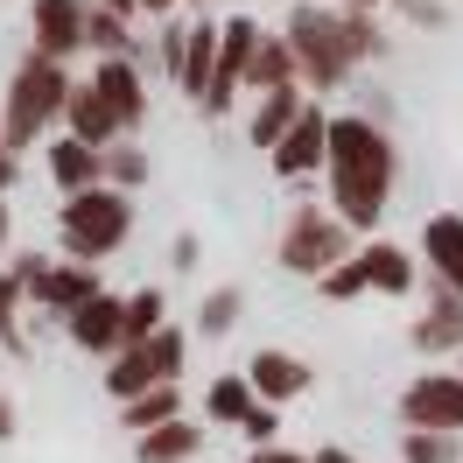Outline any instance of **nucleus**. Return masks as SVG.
Segmentation results:
<instances>
[{
  "instance_id": "e433bc0d",
  "label": "nucleus",
  "mask_w": 463,
  "mask_h": 463,
  "mask_svg": "<svg viewBox=\"0 0 463 463\" xmlns=\"http://www.w3.org/2000/svg\"><path fill=\"white\" fill-rule=\"evenodd\" d=\"M358 113L373 119V127H393V99H386V91H365V99H358Z\"/></svg>"
},
{
  "instance_id": "6e6552de",
  "label": "nucleus",
  "mask_w": 463,
  "mask_h": 463,
  "mask_svg": "<svg viewBox=\"0 0 463 463\" xmlns=\"http://www.w3.org/2000/svg\"><path fill=\"white\" fill-rule=\"evenodd\" d=\"M401 429L463 435V373H414L401 386Z\"/></svg>"
},
{
  "instance_id": "2eb2a0df",
  "label": "nucleus",
  "mask_w": 463,
  "mask_h": 463,
  "mask_svg": "<svg viewBox=\"0 0 463 463\" xmlns=\"http://www.w3.org/2000/svg\"><path fill=\"white\" fill-rule=\"evenodd\" d=\"M91 295H106V274L99 267H78V260H50V274H43V288L29 295V309H43V317L71 323L78 309H85Z\"/></svg>"
},
{
  "instance_id": "423d86ee",
  "label": "nucleus",
  "mask_w": 463,
  "mask_h": 463,
  "mask_svg": "<svg viewBox=\"0 0 463 463\" xmlns=\"http://www.w3.org/2000/svg\"><path fill=\"white\" fill-rule=\"evenodd\" d=\"M183 365H190V330H155L147 345H127L119 358H106V393H113V407L141 401V393H155V386H183Z\"/></svg>"
},
{
  "instance_id": "c03bdc74",
  "label": "nucleus",
  "mask_w": 463,
  "mask_h": 463,
  "mask_svg": "<svg viewBox=\"0 0 463 463\" xmlns=\"http://www.w3.org/2000/svg\"><path fill=\"white\" fill-rule=\"evenodd\" d=\"M14 429H22V414H14V401L0 393V442H14Z\"/></svg>"
},
{
  "instance_id": "72a5a7b5",
  "label": "nucleus",
  "mask_w": 463,
  "mask_h": 463,
  "mask_svg": "<svg viewBox=\"0 0 463 463\" xmlns=\"http://www.w3.org/2000/svg\"><path fill=\"white\" fill-rule=\"evenodd\" d=\"M401 22H414V29H442L449 22V0H386Z\"/></svg>"
},
{
  "instance_id": "393cba45",
  "label": "nucleus",
  "mask_w": 463,
  "mask_h": 463,
  "mask_svg": "<svg viewBox=\"0 0 463 463\" xmlns=\"http://www.w3.org/2000/svg\"><path fill=\"white\" fill-rule=\"evenodd\" d=\"M288 85H302V78H295L288 35H260V57H253V78H246V91H253V99H267V91H288Z\"/></svg>"
},
{
  "instance_id": "1a4fd4ad",
  "label": "nucleus",
  "mask_w": 463,
  "mask_h": 463,
  "mask_svg": "<svg viewBox=\"0 0 463 463\" xmlns=\"http://www.w3.org/2000/svg\"><path fill=\"white\" fill-rule=\"evenodd\" d=\"M91 0H29V50L50 63H71L85 50Z\"/></svg>"
},
{
  "instance_id": "aec40b11",
  "label": "nucleus",
  "mask_w": 463,
  "mask_h": 463,
  "mask_svg": "<svg viewBox=\"0 0 463 463\" xmlns=\"http://www.w3.org/2000/svg\"><path fill=\"white\" fill-rule=\"evenodd\" d=\"M302 113H309V91H302V85L267 91V99H253V113H246V141L274 155V147H281V141L295 134V119H302Z\"/></svg>"
},
{
  "instance_id": "f8f14e48",
  "label": "nucleus",
  "mask_w": 463,
  "mask_h": 463,
  "mask_svg": "<svg viewBox=\"0 0 463 463\" xmlns=\"http://www.w3.org/2000/svg\"><path fill=\"white\" fill-rule=\"evenodd\" d=\"M274 175L281 183H309V175H323V162H330V113H323V99H309V113L295 119V134L274 155Z\"/></svg>"
},
{
  "instance_id": "79ce46f5",
  "label": "nucleus",
  "mask_w": 463,
  "mask_h": 463,
  "mask_svg": "<svg viewBox=\"0 0 463 463\" xmlns=\"http://www.w3.org/2000/svg\"><path fill=\"white\" fill-rule=\"evenodd\" d=\"M309 463H358V457H351L345 442H323V449H309Z\"/></svg>"
},
{
  "instance_id": "a878e982",
  "label": "nucleus",
  "mask_w": 463,
  "mask_h": 463,
  "mask_svg": "<svg viewBox=\"0 0 463 463\" xmlns=\"http://www.w3.org/2000/svg\"><path fill=\"white\" fill-rule=\"evenodd\" d=\"M155 330H169V295H162V288H134V295H127V317H119V351L147 345Z\"/></svg>"
},
{
  "instance_id": "a18cd8bd",
  "label": "nucleus",
  "mask_w": 463,
  "mask_h": 463,
  "mask_svg": "<svg viewBox=\"0 0 463 463\" xmlns=\"http://www.w3.org/2000/svg\"><path fill=\"white\" fill-rule=\"evenodd\" d=\"M323 7H337V14H379V0H323Z\"/></svg>"
},
{
  "instance_id": "c756f323",
  "label": "nucleus",
  "mask_w": 463,
  "mask_h": 463,
  "mask_svg": "<svg viewBox=\"0 0 463 463\" xmlns=\"http://www.w3.org/2000/svg\"><path fill=\"white\" fill-rule=\"evenodd\" d=\"M401 463H463V435H401Z\"/></svg>"
},
{
  "instance_id": "2f4dec72",
  "label": "nucleus",
  "mask_w": 463,
  "mask_h": 463,
  "mask_svg": "<svg viewBox=\"0 0 463 463\" xmlns=\"http://www.w3.org/2000/svg\"><path fill=\"white\" fill-rule=\"evenodd\" d=\"M317 295H323V302H358V295H365V274H358V260L330 267V274L317 281Z\"/></svg>"
},
{
  "instance_id": "39448f33",
  "label": "nucleus",
  "mask_w": 463,
  "mask_h": 463,
  "mask_svg": "<svg viewBox=\"0 0 463 463\" xmlns=\"http://www.w3.org/2000/svg\"><path fill=\"white\" fill-rule=\"evenodd\" d=\"M351 253H358V239H351V225L330 203H288V218L274 232V260H281V274H295V281H323V274L345 267Z\"/></svg>"
},
{
  "instance_id": "4be33fe9",
  "label": "nucleus",
  "mask_w": 463,
  "mask_h": 463,
  "mask_svg": "<svg viewBox=\"0 0 463 463\" xmlns=\"http://www.w3.org/2000/svg\"><path fill=\"white\" fill-rule=\"evenodd\" d=\"M203 449V421H169V429H155V435H134V463H190Z\"/></svg>"
},
{
  "instance_id": "9b49d317",
  "label": "nucleus",
  "mask_w": 463,
  "mask_h": 463,
  "mask_svg": "<svg viewBox=\"0 0 463 463\" xmlns=\"http://www.w3.org/2000/svg\"><path fill=\"white\" fill-rule=\"evenodd\" d=\"M407 345L421 351V358H463V295L421 281V317L407 330Z\"/></svg>"
},
{
  "instance_id": "49530a36",
  "label": "nucleus",
  "mask_w": 463,
  "mask_h": 463,
  "mask_svg": "<svg viewBox=\"0 0 463 463\" xmlns=\"http://www.w3.org/2000/svg\"><path fill=\"white\" fill-rule=\"evenodd\" d=\"M190 7H211V0H190Z\"/></svg>"
},
{
  "instance_id": "f03ea898",
  "label": "nucleus",
  "mask_w": 463,
  "mask_h": 463,
  "mask_svg": "<svg viewBox=\"0 0 463 463\" xmlns=\"http://www.w3.org/2000/svg\"><path fill=\"white\" fill-rule=\"evenodd\" d=\"M71 63H50V57H22L14 63V78L0 91V127H7V147L22 155V147H43L63 134V106H71Z\"/></svg>"
},
{
  "instance_id": "bb28decb",
  "label": "nucleus",
  "mask_w": 463,
  "mask_h": 463,
  "mask_svg": "<svg viewBox=\"0 0 463 463\" xmlns=\"http://www.w3.org/2000/svg\"><path fill=\"white\" fill-rule=\"evenodd\" d=\"M99 162H106V190H119V197H134V190L147 183V169H155L141 141H113L106 155H99Z\"/></svg>"
},
{
  "instance_id": "6ab92c4d",
  "label": "nucleus",
  "mask_w": 463,
  "mask_h": 463,
  "mask_svg": "<svg viewBox=\"0 0 463 463\" xmlns=\"http://www.w3.org/2000/svg\"><path fill=\"white\" fill-rule=\"evenodd\" d=\"M211 78H218V14H190L183 22V78H175V91H190V106H197L211 91Z\"/></svg>"
},
{
  "instance_id": "5701e85b",
  "label": "nucleus",
  "mask_w": 463,
  "mask_h": 463,
  "mask_svg": "<svg viewBox=\"0 0 463 463\" xmlns=\"http://www.w3.org/2000/svg\"><path fill=\"white\" fill-rule=\"evenodd\" d=\"M253 386H246V373H218L211 379V393H203V421L211 429H246V414H253Z\"/></svg>"
},
{
  "instance_id": "0eeeda50",
  "label": "nucleus",
  "mask_w": 463,
  "mask_h": 463,
  "mask_svg": "<svg viewBox=\"0 0 463 463\" xmlns=\"http://www.w3.org/2000/svg\"><path fill=\"white\" fill-rule=\"evenodd\" d=\"M260 22L253 14H225L218 22V78H211V91L197 99V113L218 127V119H232V106L246 99V78H253V57H260Z\"/></svg>"
},
{
  "instance_id": "ea45409f",
  "label": "nucleus",
  "mask_w": 463,
  "mask_h": 463,
  "mask_svg": "<svg viewBox=\"0 0 463 463\" xmlns=\"http://www.w3.org/2000/svg\"><path fill=\"white\" fill-rule=\"evenodd\" d=\"M175 7L183 0H141V22H175Z\"/></svg>"
},
{
  "instance_id": "7c9ffc66",
  "label": "nucleus",
  "mask_w": 463,
  "mask_h": 463,
  "mask_svg": "<svg viewBox=\"0 0 463 463\" xmlns=\"http://www.w3.org/2000/svg\"><path fill=\"white\" fill-rule=\"evenodd\" d=\"M345 29H351V50H358V63H386L393 35H386V22H379V14H345Z\"/></svg>"
},
{
  "instance_id": "58836bf2",
  "label": "nucleus",
  "mask_w": 463,
  "mask_h": 463,
  "mask_svg": "<svg viewBox=\"0 0 463 463\" xmlns=\"http://www.w3.org/2000/svg\"><path fill=\"white\" fill-rule=\"evenodd\" d=\"M246 463H309V457H302V449H281V442H274V449H253Z\"/></svg>"
},
{
  "instance_id": "c9c22d12",
  "label": "nucleus",
  "mask_w": 463,
  "mask_h": 463,
  "mask_svg": "<svg viewBox=\"0 0 463 463\" xmlns=\"http://www.w3.org/2000/svg\"><path fill=\"white\" fill-rule=\"evenodd\" d=\"M169 267H175V274H197V267H203V239H197V232H175V239H169Z\"/></svg>"
},
{
  "instance_id": "9d476101",
  "label": "nucleus",
  "mask_w": 463,
  "mask_h": 463,
  "mask_svg": "<svg viewBox=\"0 0 463 463\" xmlns=\"http://www.w3.org/2000/svg\"><path fill=\"white\" fill-rule=\"evenodd\" d=\"M239 373H246V386H253V401H260V407H288V401H302V393L317 386V365L295 358V351H281V345H260Z\"/></svg>"
},
{
  "instance_id": "a211bd4d",
  "label": "nucleus",
  "mask_w": 463,
  "mask_h": 463,
  "mask_svg": "<svg viewBox=\"0 0 463 463\" xmlns=\"http://www.w3.org/2000/svg\"><path fill=\"white\" fill-rule=\"evenodd\" d=\"M119 317H127V295L106 288V295H91L63 330H71V345L85 351V358H119Z\"/></svg>"
},
{
  "instance_id": "dca6fc26",
  "label": "nucleus",
  "mask_w": 463,
  "mask_h": 463,
  "mask_svg": "<svg viewBox=\"0 0 463 463\" xmlns=\"http://www.w3.org/2000/svg\"><path fill=\"white\" fill-rule=\"evenodd\" d=\"M421 274H429L435 288L463 295V211H435L429 225H421Z\"/></svg>"
},
{
  "instance_id": "cd10ccee",
  "label": "nucleus",
  "mask_w": 463,
  "mask_h": 463,
  "mask_svg": "<svg viewBox=\"0 0 463 463\" xmlns=\"http://www.w3.org/2000/svg\"><path fill=\"white\" fill-rule=\"evenodd\" d=\"M22 309H29V295H22V281L0 267V351H7V358H29V330H22Z\"/></svg>"
},
{
  "instance_id": "f3484780",
  "label": "nucleus",
  "mask_w": 463,
  "mask_h": 463,
  "mask_svg": "<svg viewBox=\"0 0 463 463\" xmlns=\"http://www.w3.org/2000/svg\"><path fill=\"white\" fill-rule=\"evenodd\" d=\"M99 85H106V99H113V113H119V127H127V141L147 127V113H155V91H147V71L134 57H113V63H99L91 71Z\"/></svg>"
},
{
  "instance_id": "412c9836",
  "label": "nucleus",
  "mask_w": 463,
  "mask_h": 463,
  "mask_svg": "<svg viewBox=\"0 0 463 463\" xmlns=\"http://www.w3.org/2000/svg\"><path fill=\"white\" fill-rule=\"evenodd\" d=\"M43 162H50V183H57L63 197H78V190H99V183H106V162H99V147L71 141V134H57V141L43 147Z\"/></svg>"
},
{
  "instance_id": "4468645a",
  "label": "nucleus",
  "mask_w": 463,
  "mask_h": 463,
  "mask_svg": "<svg viewBox=\"0 0 463 463\" xmlns=\"http://www.w3.org/2000/svg\"><path fill=\"white\" fill-rule=\"evenodd\" d=\"M63 134H71V141H85V147H99V155H106L113 141H127V127H119V113H113V99H106L99 78H78V85H71Z\"/></svg>"
},
{
  "instance_id": "20e7f679",
  "label": "nucleus",
  "mask_w": 463,
  "mask_h": 463,
  "mask_svg": "<svg viewBox=\"0 0 463 463\" xmlns=\"http://www.w3.org/2000/svg\"><path fill=\"white\" fill-rule=\"evenodd\" d=\"M127 239H134V197H119V190H106V183L57 203V246H63V260L99 267V260H113Z\"/></svg>"
},
{
  "instance_id": "b1692460",
  "label": "nucleus",
  "mask_w": 463,
  "mask_h": 463,
  "mask_svg": "<svg viewBox=\"0 0 463 463\" xmlns=\"http://www.w3.org/2000/svg\"><path fill=\"white\" fill-rule=\"evenodd\" d=\"M183 414H190V407H183V386H155V393H141V401L119 407V429L155 435V429H169V421H183Z\"/></svg>"
},
{
  "instance_id": "f257e3e1",
  "label": "nucleus",
  "mask_w": 463,
  "mask_h": 463,
  "mask_svg": "<svg viewBox=\"0 0 463 463\" xmlns=\"http://www.w3.org/2000/svg\"><path fill=\"white\" fill-rule=\"evenodd\" d=\"M330 211L351 225V239H379L386 211H393V183H401V147L393 127H373L365 113H330Z\"/></svg>"
},
{
  "instance_id": "f704fd0d",
  "label": "nucleus",
  "mask_w": 463,
  "mask_h": 463,
  "mask_svg": "<svg viewBox=\"0 0 463 463\" xmlns=\"http://www.w3.org/2000/svg\"><path fill=\"white\" fill-rule=\"evenodd\" d=\"M246 442H253V449H274V442H281V407H253V414H246Z\"/></svg>"
},
{
  "instance_id": "7ed1b4c3",
  "label": "nucleus",
  "mask_w": 463,
  "mask_h": 463,
  "mask_svg": "<svg viewBox=\"0 0 463 463\" xmlns=\"http://www.w3.org/2000/svg\"><path fill=\"white\" fill-rule=\"evenodd\" d=\"M281 35H288L295 78H302V91H309V99L351 85L358 50H351V29H345V14H337V7H323V0H295L288 22H281Z\"/></svg>"
},
{
  "instance_id": "c85d7f7f",
  "label": "nucleus",
  "mask_w": 463,
  "mask_h": 463,
  "mask_svg": "<svg viewBox=\"0 0 463 463\" xmlns=\"http://www.w3.org/2000/svg\"><path fill=\"white\" fill-rule=\"evenodd\" d=\"M239 317H246V288H232V281H225V288H211V295L197 302V330H203V337L239 330Z\"/></svg>"
},
{
  "instance_id": "4c0bfd02",
  "label": "nucleus",
  "mask_w": 463,
  "mask_h": 463,
  "mask_svg": "<svg viewBox=\"0 0 463 463\" xmlns=\"http://www.w3.org/2000/svg\"><path fill=\"white\" fill-rule=\"evenodd\" d=\"M14 169H22V155H14V147H7V127H0V197H7V190H14Z\"/></svg>"
},
{
  "instance_id": "ddd939ff",
  "label": "nucleus",
  "mask_w": 463,
  "mask_h": 463,
  "mask_svg": "<svg viewBox=\"0 0 463 463\" xmlns=\"http://www.w3.org/2000/svg\"><path fill=\"white\" fill-rule=\"evenodd\" d=\"M358 274H365V295H414L429 274H421V253H407V246H393L386 232L379 239H358Z\"/></svg>"
},
{
  "instance_id": "37998d69",
  "label": "nucleus",
  "mask_w": 463,
  "mask_h": 463,
  "mask_svg": "<svg viewBox=\"0 0 463 463\" xmlns=\"http://www.w3.org/2000/svg\"><path fill=\"white\" fill-rule=\"evenodd\" d=\"M14 253V211H7V197H0V260Z\"/></svg>"
},
{
  "instance_id": "de8ad7c7",
  "label": "nucleus",
  "mask_w": 463,
  "mask_h": 463,
  "mask_svg": "<svg viewBox=\"0 0 463 463\" xmlns=\"http://www.w3.org/2000/svg\"><path fill=\"white\" fill-rule=\"evenodd\" d=\"M457 373H463V358H457Z\"/></svg>"
},
{
  "instance_id": "a19ab883",
  "label": "nucleus",
  "mask_w": 463,
  "mask_h": 463,
  "mask_svg": "<svg viewBox=\"0 0 463 463\" xmlns=\"http://www.w3.org/2000/svg\"><path fill=\"white\" fill-rule=\"evenodd\" d=\"M91 7H106V14H119V22H141V0H91Z\"/></svg>"
},
{
  "instance_id": "473e14b6",
  "label": "nucleus",
  "mask_w": 463,
  "mask_h": 463,
  "mask_svg": "<svg viewBox=\"0 0 463 463\" xmlns=\"http://www.w3.org/2000/svg\"><path fill=\"white\" fill-rule=\"evenodd\" d=\"M155 71H162V78H183V22H162V29H155Z\"/></svg>"
}]
</instances>
